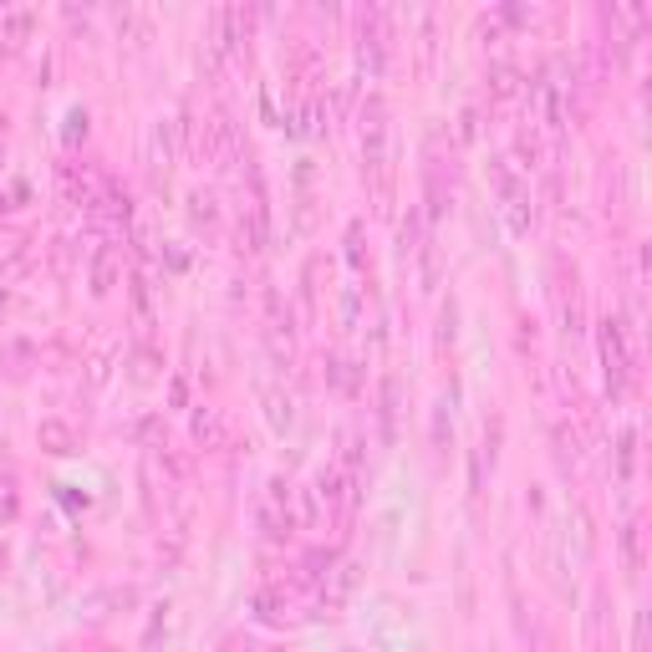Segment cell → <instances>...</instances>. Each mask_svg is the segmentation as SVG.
Segmentation results:
<instances>
[{
	"label": "cell",
	"instance_id": "cell-1",
	"mask_svg": "<svg viewBox=\"0 0 652 652\" xmlns=\"http://www.w3.org/2000/svg\"><path fill=\"white\" fill-rule=\"evenodd\" d=\"M632 362H638L632 326H627L622 316H607V321H601V372H607L611 403H622V397L632 393Z\"/></svg>",
	"mask_w": 652,
	"mask_h": 652
},
{
	"label": "cell",
	"instance_id": "cell-2",
	"mask_svg": "<svg viewBox=\"0 0 652 652\" xmlns=\"http://www.w3.org/2000/svg\"><path fill=\"white\" fill-rule=\"evenodd\" d=\"M489 179H495V194H499V204H505V214H510V229L525 235V229H530V184L510 169V158H495V163H489Z\"/></svg>",
	"mask_w": 652,
	"mask_h": 652
},
{
	"label": "cell",
	"instance_id": "cell-3",
	"mask_svg": "<svg viewBox=\"0 0 652 652\" xmlns=\"http://www.w3.org/2000/svg\"><path fill=\"white\" fill-rule=\"evenodd\" d=\"M357 489H362V474H352V469H341V464H326L321 474H316V495H321L337 515L357 510Z\"/></svg>",
	"mask_w": 652,
	"mask_h": 652
},
{
	"label": "cell",
	"instance_id": "cell-4",
	"mask_svg": "<svg viewBox=\"0 0 652 652\" xmlns=\"http://www.w3.org/2000/svg\"><path fill=\"white\" fill-rule=\"evenodd\" d=\"M260 525H265L270 540H291V530H296V515H291V489H285V480H270V495H265V510H260Z\"/></svg>",
	"mask_w": 652,
	"mask_h": 652
},
{
	"label": "cell",
	"instance_id": "cell-5",
	"mask_svg": "<svg viewBox=\"0 0 652 652\" xmlns=\"http://www.w3.org/2000/svg\"><path fill=\"white\" fill-rule=\"evenodd\" d=\"M36 443H42L46 454H71L77 449V433H71V424H61V418H42L36 424Z\"/></svg>",
	"mask_w": 652,
	"mask_h": 652
},
{
	"label": "cell",
	"instance_id": "cell-6",
	"mask_svg": "<svg viewBox=\"0 0 652 652\" xmlns=\"http://www.w3.org/2000/svg\"><path fill=\"white\" fill-rule=\"evenodd\" d=\"M520 67H510V61H495V71H489V102H495V107H505V102L515 98V92H520Z\"/></svg>",
	"mask_w": 652,
	"mask_h": 652
},
{
	"label": "cell",
	"instance_id": "cell-7",
	"mask_svg": "<svg viewBox=\"0 0 652 652\" xmlns=\"http://www.w3.org/2000/svg\"><path fill=\"white\" fill-rule=\"evenodd\" d=\"M117 265H123L117 250H113V245H102L98 260H92V296H107V291L117 285Z\"/></svg>",
	"mask_w": 652,
	"mask_h": 652
},
{
	"label": "cell",
	"instance_id": "cell-8",
	"mask_svg": "<svg viewBox=\"0 0 652 652\" xmlns=\"http://www.w3.org/2000/svg\"><path fill=\"white\" fill-rule=\"evenodd\" d=\"M555 301H561V321H566V337H576V331H582V285H576V275H571V281H561Z\"/></svg>",
	"mask_w": 652,
	"mask_h": 652
},
{
	"label": "cell",
	"instance_id": "cell-9",
	"mask_svg": "<svg viewBox=\"0 0 652 652\" xmlns=\"http://www.w3.org/2000/svg\"><path fill=\"white\" fill-rule=\"evenodd\" d=\"M219 439H225L219 413H214V408H199V413H194V443H204V449H219Z\"/></svg>",
	"mask_w": 652,
	"mask_h": 652
},
{
	"label": "cell",
	"instance_id": "cell-10",
	"mask_svg": "<svg viewBox=\"0 0 652 652\" xmlns=\"http://www.w3.org/2000/svg\"><path fill=\"white\" fill-rule=\"evenodd\" d=\"M622 555H627V571L638 576V571H642V525L638 520L622 525Z\"/></svg>",
	"mask_w": 652,
	"mask_h": 652
},
{
	"label": "cell",
	"instance_id": "cell-11",
	"mask_svg": "<svg viewBox=\"0 0 652 652\" xmlns=\"http://www.w3.org/2000/svg\"><path fill=\"white\" fill-rule=\"evenodd\" d=\"M632 464H638V433L622 428V439H617V480H632Z\"/></svg>",
	"mask_w": 652,
	"mask_h": 652
},
{
	"label": "cell",
	"instance_id": "cell-12",
	"mask_svg": "<svg viewBox=\"0 0 652 652\" xmlns=\"http://www.w3.org/2000/svg\"><path fill=\"white\" fill-rule=\"evenodd\" d=\"M260 397H265V413H270V424H275V428H281V433H285V428H291V403H285V397L281 393H275V387H260Z\"/></svg>",
	"mask_w": 652,
	"mask_h": 652
},
{
	"label": "cell",
	"instance_id": "cell-13",
	"mask_svg": "<svg viewBox=\"0 0 652 652\" xmlns=\"http://www.w3.org/2000/svg\"><path fill=\"white\" fill-rule=\"evenodd\" d=\"M133 377H138V383H154V377H158V352L148 347V341L133 352Z\"/></svg>",
	"mask_w": 652,
	"mask_h": 652
},
{
	"label": "cell",
	"instance_id": "cell-14",
	"mask_svg": "<svg viewBox=\"0 0 652 652\" xmlns=\"http://www.w3.org/2000/svg\"><path fill=\"white\" fill-rule=\"evenodd\" d=\"M189 219L210 229L214 219H219V210H214V194H194V199H189Z\"/></svg>",
	"mask_w": 652,
	"mask_h": 652
},
{
	"label": "cell",
	"instance_id": "cell-15",
	"mask_svg": "<svg viewBox=\"0 0 652 652\" xmlns=\"http://www.w3.org/2000/svg\"><path fill=\"white\" fill-rule=\"evenodd\" d=\"M138 439L154 443V449H169V433H163V418H143L138 424Z\"/></svg>",
	"mask_w": 652,
	"mask_h": 652
},
{
	"label": "cell",
	"instance_id": "cell-16",
	"mask_svg": "<svg viewBox=\"0 0 652 652\" xmlns=\"http://www.w3.org/2000/svg\"><path fill=\"white\" fill-rule=\"evenodd\" d=\"M393 397H397V383L387 377L383 383V439H393Z\"/></svg>",
	"mask_w": 652,
	"mask_h": 652
},
{
	"label": "cell",
	"instance_id": "cell-17",
	"mask_svg": "<svg viewBox=\"0 0 652 652\" xmlns=\"http://www.w3.org/2000/svg\"><path fill=\"white\" fill-rule=\"evenodd\" d=\"M26 362H31V341H11V377H26Z\"/></svg>",
	"mask_w": 652,
	"mask_h": 652
},
{
	"label": "cell",
	"instance_id": "cell-18",
	"mask_svg": "<svg viewBox=\"0 0 652 652\" xmlns=\"http://www.w3.org/2000/svg\"><path fill=\"white\" fill-rule=\"evenodd\" d=\"M347 260H352V270H362V225L347 229Z\"/></svg>",
	"mask_w": 652,
	"mask_h": 652
},
{
	"label": "cell",
	"instance_id": "cell-19",
	"mask_svg": "<svg viewBox=\"0 0 652 652\" xmlns=\"http://www.w3.org/2000/svg\"><path fill=\"white\" fill-rule=\"evenodd\" d=\"M26 26H31V15H26V11L11 15V26H5V31H11V42H21V36H26Z\"/></svg>",
	"mask_w": 652,
	"mask_h": 652
},
{
	"label": "cell",
	"instance_id": "cell-20",
	"mask_svg": "<svg viewBox=\"0 0 652 652\" xmlns=\"http://www.w3.org/2000/svg\"><path fill=\"white\" fill-rule=\"evenodd\" d=\"M0 312H5V275H0Z\"/></svg>",
	"mask_w": 652,
	"mask_h": 652
},
{
	"label": "cell",
	"instance_id": "cell-21",
	"mask_svg": "<svg viewBox=\"0 0 652 652\" xmlns=\"http://www.w3.org/2000/svg\"><path fill=\"white\" fill-rule=\"evenodd\" d=\"M0 57H5V46H0Z\"/></svg>",
	"mask_w": 652,
	"mask_h": 652
}]
</instances>
